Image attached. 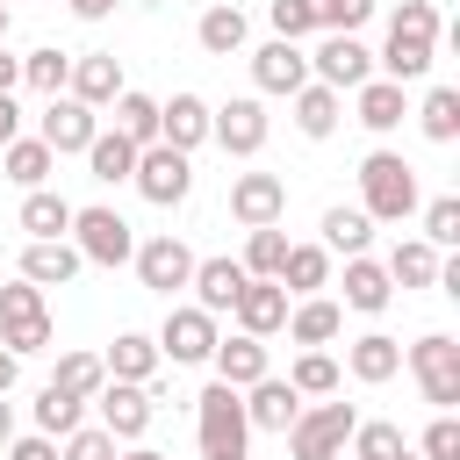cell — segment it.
Wrapping results in <instances>:
<instances>
[{
  "label": "cell",
  "mask_w": 460,
  "mask_h": 460,
  "mask_svg": "<svg viewBox=\"0 0 460 460\" xmlns=\"http://www.w3.org/2000/svg\"><path fill=\"white\" fill-rule=\"evenodd\" d=\"M0 345H7L14 359H29V352H43V345H50V316H36V323H7V331H0Z\"/></svg>",
  "instance_id": "f907efd6"
},
{
  "label": "cell",
  "mask_w": 460,
  "mask_h": 460,
  "mask_svg": "<svg viewBox=\"0 0 460 460\" xmlns=\"http://www.w3.org/2000/svg\"><path fill=\"white\" fill-rule=\"evenodd\" d=\"M431 58H438V7H431V0H402V7L388 14L381 79L410 86V79H424V72H431Z\"/></svg>",
  "instance_id": "6da1fadb"
},
{
  "label": "cell",
  "mask_w": 460,
  "mask_h": 460,
  "mask_svg": "<svg viewBox=\"0 0 460 460\" xmlns=\"http://www.w3.org/2000/svg\"><path fill=\"white\" fill-rule=\"evenodd\" d=\"M302 7L316 14V29H323V36H352V29L374 14V0H302Z\"/></svg>",
  "instance_id": "ee69618b"
},
{
  "label": "cell",
  "mask_w": 460,
  "mask_h": 460,
  "mask_svg": "<svg viewBox=\"0 0 460 460\" xmlns=\"http://www.w3.org/2000/svg\"><path fill=\"white\" fill-rule=\"evenodd\" d=\"M417 122H424L431 144H453V137H460V93H453V86H431L424 108H417Z\"/></svg>",
  "instance_id": "60d3db41"
},
{
  "label": "cell",
  "mask_w": 460,
  "mask_h": 460,
  "mask_svg": "<svg viewBox=\"0 0 460 460\" xmlns=\"http://www.w3.org/2000/svg\"><path fill=\"white\" fill-rule=\"evenodd\" d=\"M352 93H359V122H367L374 137H388V129H395V122L410 115V108H402V86H395V79H367V86H352Z\"/></svg>",
  "instance_id": "f546056e"
},
{
  "label": "cell",
  "mask_w": 460,
  "mask_h": 460,
  "mask_svg": "<svg viewBox=\"0 0 460 460\" xmlns=\"http://www.w3.org/2000/svg\"><path fill=\"white\" fill-rule=\"evenodd\" d=\"M72 14L79 22H101V14H115V0H72Z\"/></svg>",
  "instance_id": "11a10c76"
},
{
  "label": "cell",
  "mask_w": 460,
  "mask_h": 460,
  "mask_svg": "<svg viewBox=\"0 0 460 460\" xmlns=\"http://www.w3.org/2000/svg\"><path fill=\"white\" fill-rule=\"evenodd\" d=\"M367 208H323V252H345V259H367Z\"/></svg>",
  "instance_id": "d590c367"
},
{
  "label": "cell",
  "mask_w": 460,
  "mask_h": 460,
  "mask_svg": "<svg viewBox=\"0 0 460 460\" xmlns=\"http://www.w3.org/2000/svg\"><path fill=\"white\" fill-rule=\"evenodd\" d=\"M93 402H101V431L108 438H144L151 431V410H158L151 388H137V381H108Z\"/></svg>",
  "instance_id": "5bb4252c"
},
{
  "label": "cell",
  "mask_w": 460,
  "mask_h": 460,
  "mask_svg": "<svg viewBox=\"0 0 460 460\" xmlns=\"http://www.w3.org/2000/svg\"><path fill=\"white\" fill-rule=\"evenodd\" d=\"M345 367H352V381H367V388H374V381H395V374H402V345H395L388 331H367V338L345 345Z\"/></svg>",
  "instance_id": "cb8c5ba5"
},
{
  "label": "cell",
  "mask_w": 460,
  "mask_h": 460,
  "mask_svg": "<svg viewBox=\"0 0 460 460\" xmlns=\"http://www.w3.org/2000/svg\"><path fill=\"white\" fill-rule=\"evenodd\" d=\"M101 367H108V381H137V388H151V374H158V338L122 331V338L101 352Z\"/></svg>",
  "instance_id": "603a6c76"
},
{
  "label": "cell",
  "mask_w": 460,
  "mask_h": 460,
  "mask_svg": "<svg viewBox=\"0 0 460 460\" xmlns=\"http://www.w3.org/2000/svg\"><path fill=\"white\" fill-rule=\"evenodd\" d=\"M14 79H22V58H7V43H0V93H14Z\"/></svg>",
  "instance_id": "db71d44e"
},
{
  "label": "cell",
  "mask_w": 460,
  "mask_h": 460,
  "mask_svg": "<svg viewBox=\"0 0 460 460\" xmlns=\"http://www.w3.org/2000/svg\"><path fill=\"white\" fill-rule=\"evenodd\" d=\"M381 273H388V288H431V280H438V252H431L424 237H410V244L388 252Z\"/></svg>",
  "instance_id": "1f68e13d"
},
{
  "label": "cell",
  "mask_w": 460,
  "mask_h": 460,
  "mask_svg": "<svg viewBox=\"0 0 460 460\" xmlns=\"http://www.w3.org/2000/svg\"><path fill=\"white\" fill-rule=\"evenodd\" d=\"M7 438H14V402L0 395V446H7Z\"/></svg>",
  "instance_id": "6f0895ef"
},
{
  "label": "cell",
  "mask_w": 460,
  "mask_h": 460,
  "mask_svg": "<svg viewBox=\"0 0 460 460\" xmlns=\"http://www.w3.org/2000/svg\"><path fill=\"white\" fill-rule=\"evenodd\" d=\"M79 424H86V402L79 395H65V388H43L36 395V431L43 438H72Z\"/></svg>",
  "instance_id": "f35d334b"
},
{
  "label": "cell",
  "mask_w": 460,
  "mask_h": 460,
  "mask_svg": "<svg viewBox=\"0 0 460 460\" xmlns=\"http://www.w3.org/2000/svg\"><path fill=\"white\" fill-rule=\"evenodd\" d=\"M86 165H93V180H101V187H115V180H129V172H137V144H129V137H115V129H101V137L86 144Z\"/></svg>",
  "instance_id": "e575fe53"
},
{
  "label": "cell",
  "mask_w": 460,
  "mask_h": 460,
  "mask_svg": "<svg viewBox=\"0 0 460 460\" xmlns=\"http://www.w3.org/2000/svg\"><path fill=\"white\" fill-rule=\"evenodd\" d=\"M115 460H165V453H151V446H129V453H115Z\"/></svg>",
  "instance_id": "680465c9"
},
{
  "label": "cell",
  "mask_w": 460,
  "mask_h": 460,
  "mask_svg": "<svg viewBox=\"0 0 460 460\" xmlns=\"http://www.w3.org/2000/svg\"><path fill=\"white\" fill-rule=\"evenodd\" d=\"M280 331H288L295 345L323 352V345L345 331V309H338V302H323V295H309V302H295V309H288V323H280Z\"/></svg>",
  "instance_id": "7402d4cb"
},
{
  "label": "cell",
  "mask_w": 460,
  "mask_h": 460,
  "mask_svg": "<svg viewBox=\"0 0 460 460\" xmlns=\"http://www.w3.org/2000/svg\"><path fill=\"white\" fill-rule=\"evenodd\" d=\"M65 93L86 101V108H115V93H122V65H115V50H86V58H72Z\"/></svg>",
  "instance_id": "ac0fdd59"
},
{
  "label": "cell",
  "mask_w": 460,
  "mask_h": 460,
  "mask_svg": "<svg viewBox=\"0 0 460 460\" xmlns=\"http://www.w3.org/2000/svg\"><path fill=\"white\" fill-rule=\"evenodd\" d=\"M158 144L165 151H194V144H208V101L201 93H172V101H158Z\"/></svg>",
  "instance_id": "9a60e30c"
},
{
  "label": "cell",
  "mask_w": 460,
  "mask_h": 460,
  "mask_svg": "<svg viewBox=\"0 0 460 460\" xmlns=\"http://www.w3.org/2000/svg\"><path fill=\"white\" fill-rule=\"evenodd\" d=\"M208 359H216V381L237 388V395H244L252 381H266V338H244V331H237V338H216Z\"/></svg>",
  "instance_id": "ffe728a7"
},
{
  "label": "cell",
  "mask_w": 460,
  "mask_h": 460,
  "mask_svg": "<svg viewBox=\"0 0 460 460\" xmlns=\"http://www.w3.org/2000/svg\"><path fill=\"white\" fill-rule=\"evenodd\" d=\"M244 460H252V453H244Z\"/></svg>",
  "instance_id": "6125c7cd"
},
{
  "label": "cell",
  "mask_w": 460,
  "mask_h": 460,
  "mask_svg": "<svg viewBox=\"0 0 460 460\" xmlns=\"http://www.w3.org/2000/svg\"><path fill=\"white\" fill-rule=\"evenodd\" d=\"M424 244L438 252V244H460V201L453 194H438L431 208H424Z\"/></svg>",
  "instance_id": "bcb514c9"
},
{
  "label": "cell",
  "mask_w": 460,
  "mask_h": 460,
  "mask_svg": "<svg viewBox=\"0 0 460 460\" xmlns=\"http://www.w3.org/2000/svg\"><path fill=\"white\" fill-rule=\"evenodd\" d=\"M50 165H58V158H50V144H43V137H14V144L0 151V172H7L14 187H29V194L50 180Z\"/></svg>",
  "instance_id": "f1b7e54d"
},
{
  "label": "cell",
  "mask_w": 460,
  "mask_h": 460,
  "mask_svg": "<svg viewBox=\"0 0 460 460\" xmlns=\"http://www.w3.org/2000/svg\"><path fill=\"white\" fill-rule=\"evenodd\" d=\"M194 36H201V50H208V58H230V50H244V7H230V0H208Z\"/></svg>",
  "instance_id": "83f0119b"
},
{
  "label": "cell",
  "mask_w": 460,
  "mask_h": 460,
  "mask_svg": "<svg viewBox=\"0 0 460 460\" xmlns=\"http://www.w3.org/2000/svg\"><path fill=\"white\" fill-rule=\"evenodd\" d=\"M295 417H302V395H295L288 381H273V374H266V381H252V388H244V424H252V431H288Z\"/></svg>",
  "instance_id": "44dd1931"
},
{
  "label": "cell",
  "mask_w": 460,
  "mask_h": 460,
  "mask_svg": "<svg viewBox=\"0 0 460 460\" xmlns=\"http://www.w3.org/2000/svg\"><path fill=\"white\" fill-rule=\"evenodd\" d=\"M417 460H460V417L453 410H438L431 417V431H424V453Z\"/></svg>",
  "instance_id": "c3c4849f"
},
{
  "label": "cell",
  "mask_w": 460,
  "mask_h": 460,
  "mask_svg": "<svg viewBox=\"0 0 460 460\" xmlns=\"http://www.w3.org/2000/svg\"><path fill=\"white\" fill-rule=\"evenodd\" d=\"M36 316H50V309H43V288L7 280V288H0V331H7V323H36Z\"/></svg>",
  "instance_id": "f6af8a7d"
},
{
  "label": "cell",
  "mask_w": 460,
  "mask_h": 460,
  "mask_svg": "<svg viewBox=\"0 0 460 460\" xmlns=\"http://www.w3.org/2000/svg\"><path fill=\"white\" fill-rule=\"evenodd\" d=\"M14 374H22V359H14V352H7V345H0V395H7V388H14Z\"/></svg>",
  "instance_id": "9f6ffc18"
},
{
  "label": "cell",
  "mask_w": 460,
  "mask_h": 460,
  "mask_svg": "<svg viewBox=\"0 0 460 460\" xmlns=\"http://www.w3.org/2000/svg\"><path fill=\"white\" fill-rule=\"evenodd\" d=\"M230 316H237L244 338H273L288 323V288L280 280H244V295L230 302Z\"/></svg>",
  "instance_id": "2e32d148"
},
{
  "label": "cell",
  "mask_w": 460,
  "mask_h": 460,
  "mask_svg": "<svg viewBox=\"0 0 460 460\" xmlns=\"http://www.w3.org/2000/svg\"><path fill=\"white\" fill-rule=\"evenodd\" d=\"M402 460H417V453H402Z\"/></svg>",
  "instance_id": "94428289"
},
{
  "label": "cell",
  "mask_w": 460,
  "mask_h": 460,
  "mask_svg": "<svg viewBox=\"0 0 460 460\" xmlns=\"http://www.w3.org/2000/svg\"><path fill=\"white\" fill-rule=\"evenodd\" d=\"M36 137L50 144V158H65V151H86V144L101 137V122H93V108H86V101L58 93V101H43V129H36Z\"/></svg>",
  "instance_id": "4fadbf2b"
},
{
  "label": "cell",
  "mask_w": 460,
  "mask_h": 460,
  "mask_svg": "<svg viewBox=\"0 0 460 460\" xmlns=\"http://www.w3.org/2000/svg\"><path fill=\"white\" fill-rule=\"evenodd\" d=\"M410 374H417V388H424L431 410H453L460 402V345L446 331H431V338L410 345Z\"/></svg>",
  "instance_id": "5b68a950"
},
{
  "label": "cell",
  "mask_w": 460,
  "mask_h": 460,
  "mask_svg": "<svg viewBox=\"0 0 460 460\" xmlns=\"http://www.w3.org/2000/svg\"><path fill=\"white\" fill-rule=\"evenodd\" d=\"M252 79H259V93H302L309 86V58H302V43H266V50H252Z\"/></svg>",
  "instance_id": "e0dca14e"
},
{
  "label": "cell",
  "mask_w": 460,
  "mask_h": 460,
  "mask_svg": "<svg viewBox=\"0 0 460 460\" xmlns=\"http://www.w3.org/2000/svg\"><path fill=\"white\" fill-rule=\"evenodd\" d=\"M288 101H295V129H302V137H331V129H338V93H331V86L309 79V86L288 93Z\"/></svg>",
  "instance_id": "74e56055"
},
{
  "label": "cell",
  "mask_w": 460,
  "mask_h": 460,
  "mask_svg": "<svg viewBox=\"0 0 460 460\" xmlns=\"http://www.w3.org/2000/svg\"><path fill=\"white\" fill-rule=\"evenodd\" d=\"M194 431H201V460H244V446H252L244 395L223 388V381H208V388L194 395Z\"/></svg>",
  "instance_id": "3957f363"
},
{
  "label": "cell",
  "mask_w": 460,
  "mask_h": 460,
  "mask_svg": "<svg viewBox=\"0 0 460 460\" xmlns=\"http://www.w3.org/2000/svg\"><path fill=\"white\" fill-rule=\"evenodd\" d=\"M129 180H137V194H144V201H158V208H180V201H187V187H194V165H187L180 151H165V144H144Z\"/></svg>",
  "instance_id": "9c48e42d"
},
{
  "label": "cell",
  "mask_w": 460,
  "mask_h": 460,
  "mask_svg": "<svg viewBox=\"0 0 460 460\" xmlns=\"http://www.w3.org/2000/svg\"><path fill=\"white\" fill-rule=\"evenodd\" d=\"M288 388H295V395H338V359H331V352H302V359L288 367Z\"/></svg>",
  "instance_id": "b9f144b4"
},
{
  "label": "cell",
  "mask_w": 460,
  "mask_h": 460,
  "mask_svg": "<svg viewBox=\"0 0 460 460\" xmlns=\"http://www.w3.org/2000/svg\"><path fill=\"white\" fill-rule=\"evenodd\" d=\"M208 137H216L230 158H259V151H266V101L237 93V101L208 108Z\"/></svg>",
  "instance_id": "ba28073f"
},
{
  "label": "cell",
  "mask_w": 460,
  "mask_h": 460,
  "mask_svg": "<svg viewBox=\"0 0 460 460\" xmlns=\"http://www.w3.org/2000/svg\"><path fill=\"white\" fill-rule=\"evenodd\" d=\"M280 208H288V180H280V172H237V180H230V216H237L244 230L280 223Z\"/></svg>",
  "instance_id": "8fae6325"
},
{
  "label": "cell",
  "mask_w": 460,
  "mask_h": 460,
  "mask_svg": "<svg viewBox=\"0 0 460 460\" xmlns=\"http://www.w3.org/2000/svg\"><path fill=\"white\" fill-rule=\"evenodd\" d=\"M208 352H216V316H208V309H165L158 359H172V367H201Z\"/></svg>",
  "instance_id": "30bf717a"
},
{
  "label": "cell",
  "mask_w": 460,
  "mask_h": 460,
  "mask_svg": "<svg viewBox=\"0 0 460 460\" xmlns=\"http://www.w3.org/2000/svg\"><path fill=\"white\" fill-rule=\"evenodd\" d=\"M115 137H129L137 151H144V144H158V101L122 86V93H115Z\"/></svg>",
  "instance_id": "836d02e7"
},
{
  "label": "cell",
  "mask_w": 460,
  "mask_h": 460,
  "mask_svg": "<svg viewBox=\"0 0 460 460\" xmlns=\"http://www.w3.org/2000/svg\"><path fill=\"white\" fill-rule=\"evenodd\" d=\"M22 230H29V244H50V237H65V230H72V201H65V194H50V187L22 194Z\"/></svg>",
  "instance_id": "484cf974"
},
{
  "label": "cell",
  "mask_w": 460,
  "mask_h": 460,
  "mask_svg": "<svg viewBox=\"0 0 460 460\" xmlns=\"http://www.w3.org/2000/svg\"><path fill=\"white\" fill-rule=\"evenodd\" d=\"M137 280H144L151 295H165V302H172V288H187V280H194V252L165 230V237L137 244Z\"/></svg>",
  "instance_id": "7c38bea8"
},
{
  "label": "cell",
  "mask_w": 460,
  "mask_h": 460,
  "mask_svg": "<svg viewBox=\"0 0 460 460\" xmlns=\"http://www.w3.org/2000/svg\"><path fill=\"white\" fill-rule=\"evenodd\" d=\"M65 79H72V50L43 43V50H29V58H22V86H36L43 101H58V93H65Z\"/></svg>",
  "instance_id": "d6a6232c"
},
{
  "label": "cell",
  "mask_w": 460,
  "mask_h": 460,
  "mask_svg": "<svg viewBox=\"0 0 460 460\" xmlns=\"http://www.w3.org/2000/svg\"><path fill=\"white\" fill-rule=\"evenodd\" d=\"M0 453H7V460H58V446H50L43 431H36V438H7Z\"/></svg>",
  "instance_id": "816d5d0a"
},
{
  "label": "cell",
  "mask_w": 460,
  "mask_h": 460,
  "mask_svg": "<svg viewBox=\"0 0 460 460\" xmlns=\"http://www.w3.org/2000/svg\"><path fill=\"white\" fill-rule=\"evenodd\" d=\"M244 280H252V273H244L237 259H194V280H187V288H194V309L223 316V309L244 295Z\"/></svg>",
  "instance_id": "d6986e66"
},
{
  "label": "cell",
  "mask_w": 460,
  "mask_h": 460,
  "mask_svg": "<svg viewBox=\"0 0 460 460\" xmlns=\"http://www.w3.org/2000/svg\"><path fill=\"white\" fill-rule=\"evenodd\" d=\"M266 22H273V36H280V43H302V36H316V14H309L302 0H273V7H266Z\"/></svg>",
  "instance_id": "7dc6e473"
},
{
  "label": "cell",
  "mask_w": 460,
  "mask_h": 460,
  "mask_svg": "<svg viewBox=\"0 0 460 460\" xmlns=\"http://www.w3.org/2000/svg\"><path fill=\"white\" fill-rule=\"evenodd\" d=\"M352 424H359L352 402H316V410H302V417L288 424V453H295V460H345Z\"/></svg>",
  "instance_id": "277c9868"
},
{
  "label": "cell",
  "mask_w": 460,
  "mask_h": 460,
  "mask_svg": "<svg viewBox=\"0 0 460 460\" xmlns=\"http://www.w3.org/2000/svg\"><path fill=\"white\" fill-rule=\"evenodd\" d=\"M58 460H115V438L101 431V424H79L72 438H65V453Z\"/></svg>",
  "instance_id": "681fc988"
},
{
  "label": "cell",
  "mask_w": 460,
  "mask_h": 460,
  "mask_svg": "<svg viewBox=\"0 0 460 460\" xmlns=\"http://www.w3.org/2000/svg\"><path fill=\"white\" fill-rule=\"evenodd\" d=\"M352 460H402L410 446H402V424H352Z\"/></svg>",
  "instance_id": "7bdbcfd3"
},
{
  "label": "cell",
  "mask_w": 460,
  "mask_h": 460,
  "mask_svg": "<svg viewBox=\"0 0 460 460\" xmlns=\"http://www.w3.org/2000/svg\"><path fill=\"white\" fill-rule=\"evenodd\" d=\"M388 295H395V288H388V273H381L374 259H345V302H338V309L381 316V309H388Z\"/></svg>",
  "instance_id": "4316f807"
},
{
  "label": "cell",
  "mask_w": 460,
  "mask_h": 460,
  "mask_svg": "<svg viewBox=\"0 0 460 460\" xmlns=\"http://www.w3.org/2000/svg\"><path fill=\"white\" fill-rule=\"evenodd\" d=\"M359 208H367V223H402V216L417 208V172H410V158L367 151V158H359Z\"/></svg>",
  "instance_id": "7a4b0ae2"
},
{
  "label": "cell",
  "mask_w": 460,
  "mask_h": 460,
  "mask_svg": "<svg viewBox=\"0 0 460 460\" xmlns=\"http://www.w3.org/2000/svg\"><path fill=\"white\" fill-rule=\"evenodd\" d=\"M72 252L93 266H122V259H137V237L115 208H72Z\"/></svg>",
  "instance_id": "8992f818"
},
{
  "label": "cell",
  "mask_w": 460,
  "mask_h": 460,
  "mask_svg": "<svg viewBox=\"0 0 460 460\" xmlns=\"http://www.w3.org/2000/svg\"><path fill=\"white\" fill-rule=\"evenodd\" d=\"M331 280V252L323 244H288V259H280V288L288 295H316Z\"/></svg>",
  "instance_id": "4dcf8cb0"
},
{
  "label": "cell",
  "mask_w": 460,
  "mask_h": 460,
  "mask_svg": "<svg viewBox=\"0 0 460 460\" xmlns=\"http://www.w3.org/2000/svg\"><path fill=\"white\" fill-rule=\"evenodd\" d=\"M14 129H22V108H14V93H0V151L14 144Z\"/></svg>",
  "instance_id": "f5cc1de1"
},
{
  "label": "cell",
  "mask_w": 460,
  "mask_h": 460,
  "mask_svg": "<svg viewBox=\"0 0 460 460\" xmlns=\"http://www.w3.org/2000/svg\"><path fill=\"white\" fill-rule=\"evenodd\" d=\"M79 266H86V259H79L65 237H50V244H22V280H29V288H65Z\"/></svg>",
  "instance_id": "d4e9b609"
},
{
  "label": "cell",
  "mask_w": 460,
  "mask_h": 460,
  "mask_svg": "<svg viewBox=\"0 0 460 460\" xmlns=\"http://www.w3.org/2000/svg\"><path fill=\"white\" fill-rule=\"evenodd\" d=\"M50 388H65V395L93 402V395L108 388V367H101V352H65V359H58V374H50Z\"/></svg>",
  "instance_id": "8d00e7d4"
},
{
  "label": "cell",
  "mask_w": 460,
  "mask_h": 460,
  "mask_svg": "<svg viewBox=\"0 0 460 460\" xmlns=\"http://www.w3.org/2000/svg\"><path fill=\"white\" fill-rule=\"evenodd\" d=\"M0 43H7V0H0Z\"/></svg>",
  "instance_id": "91938a15"
},
{
  "label": "cell",
  "mask_w": 460,
  "mask_h": 460,
  "mask_svg": "<svg viewBox=\"0 0 460 460\" xmlns=\"http://www.w3.org/2000/svg\"><path fill=\"white\" fill-rule=\"evenodd\" d=\"M280 259H288V230L280 223H266V230H252V244H244V273L252 280H280Z\"/></svg>",
  "instance_id": "ab89813d"
},
{
  "label": "cell",
  "mask_w": 460,
  "mask_h": 460,
  "mask_svg": "<svg viewBox=\"0 0 460 460\" xmlns=\"http://www.w3.org/2000/svg\"><path fill=\"white\" fill-rule=\"evenodd\" d=\"M309 79H316V86H331V93H352V86H367V79H374V50H367L359 36H323V43H316V58H309Z\"/></svg>",
  "instance_id": "52a82bcc"
}]
</instances>
